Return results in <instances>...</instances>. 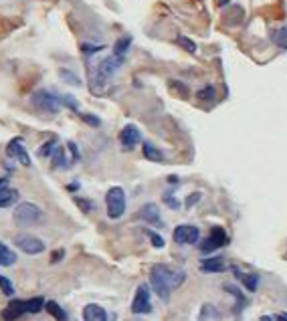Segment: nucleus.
<instances>
[{"mask_svg":"<svg viewBox=\"0 0 287 321\" xmlns=\"http://www.w3.org/2000/svg\"><path fill=\"white\" fill-rule=\"evenodd\" d=\"M186 279V273L180 269H170L166 265H156L150 273V285L152 289L160 295V299L168 301L170 293L174 289H178Z\"/></svg>","mask_w":287,"mask_h":321,"instance_id":"f257e3e1","label":"nucleus"},{"mask_svg":"<svg viewBox=\"0 0 287 321\" xmlns=\"http://www.w3.org/2000/svg\"><path fill=\"white\" fill-rule=\"evenodd\" d=\"M12 218L18 226H33V224H39L43 220V210L33 202H20L14 208Z\"/></svg>","mask_w":287,"mask_h":321,"instance_id":"f03ea898","label":"nucleus"},{"mask_svg":"<svg viewBox=\"0 0 287 321\" xmlns=\"http://www.w3.org/2000/svg\"><path fill=\"white\" fill-rule=\"evenodd\" d=\"M106 206H108V216L110 218H121L123 212H125V192H123V188H119V186H114V188H110L108 190V194H106Z\"/></svg>","mask_w":287,"mask_h":321,"instance_id":"7ed1b4c3","label":"nucleus"},{"mask_svg":"<svg viewBox=\"0 0 287 321\" xmlns=\"http://www.w3.org/2000/svg\"><path fill=\"white\" fill-rule=\"evenodd\" d=\"M123 65V57H117V55H112V57H108V59H103L99 65H97V71H95V77H93V81H91V87L93 85H103L112 75H114L115 71L119 69Z\"/></svg>","mask_w":287,"mask_h":321,"instance_id":"20e7f679","label":"nucleus"},{"mask_svg":"<svg viewBox=\"0 0 287 321\" xmlns=\"http://www.w3.org/2000/svg\"><path fill=\"white\" fill-rule=\"evenodd\" d=\"M31 103L37 107V109L45 111V113H57L59 109H61V105H63L61 97H57L55 93H51L47 89H39L37 93H33Z\"/></svg>","mask_w":287,"mask_h":321,"instance_id":"39448f33","label":"nucleus"},{"mask_svg":"<svg viewBox=\"0 0 287 321\" xmlns=\"http://www.w3.org/2000/svg\"><path fill=\"white\" fill-rule=\"evenodd\" d=\"M14 245L27 253V255H41L45 251V243L33 234H16L14 236Z\"/></svg>","mask_w":287,"mask_h":321,"instance_id":"423d86ee","label":"nucleus"},{"mask_svg":"<svg viewBox=\"0 0 287 321\" xmlns=\"http://www.w3.org/2000/svg\"><path fill=\"white\" fill-rule=\"evenodd\" d=\"M132 311L136 315H144L152 311V301H150V289L148 285H140L136 291V297L132 301Z\"/></svg>","mask_w":287,"mask_h":321,"instance_id":"0eeeda50","label":"nucleus"},{"mask_svg":"<svg viewBox=\"0 0 287 321\" xmlns=\"http://www.w3.org/2000/svg\"><path fill=\"white\" fill-rule=\"evenodd\" d=\"M227 243H229V236H227L225 228H221V226H215V228L211 230L208 238H206V240L200 245V251H202V253H213V251H217V249L225 247Z\"/></svg>","mask_w":287,"mask_h":321,"instance_id":"6e6552de","label":"nucleus"},{"mask_svg":"<svg viewBox=\"0 0 287 321\" xmlns=\"http://www.w3.org/2000/svg\"><path fill=\"white\" fill-rule=\"evenodd\" d=\"M174 243L178 245H194L200 238V230L192 224H180L174 228Z\"/></svg>","mask_w":287,"mask_h":321,"instance_id":"1a4fd4ad","label":"nucleus"},{"mask_svg":"<svg viewBox=\"0 0 287 321\" xmlns=\"http://www.w3.org/2000/svg\"><path fill=\"white\" fill-rule=\"evenodd\" d=\"M119 142H121V148L129 152V150H134L142 142V133H140V129L134 123H127L121 129V133H119Z\"/></svg>","mask_w":287,"mask_h":321,"instance_id":"9d476101","label":"nucleus"},{"mask_svg":"<svg viewBox=\"0 0 287 321\" xmlns=\"http://www.w3.org/2000/svg\"><path fill=\"white\" fill-rule=\"evenodd\" d=\"M6 156H8V158H14L16 162H20L22 166H31V158H29V154H27L24 144H22L20 138H14V140L8 142V146H6Z\"/></svg>","mask_w":287,"mask_h":321,"instance_id":"9b49d317","label":"nucleus"},{"mask_svg":"<svg viewBox=\"0 0 287 321\" xmlns=\"http://www.w3.org/2000/svg\"><path fill=\"white\" fill-rule=\"evenodd\" d=\"M83 321H108V313L101 305L97 303H89L83 309Z\"/></svg>","mask_w":287,"mask_h":321,"instance_id":"f8f14e48","label":"nucleus"},{"mask_svg":"<svg viewBox=\"0 0 287 321\" xmlns=\"http://www.w3.org/2000/svg\"><path fill=\"white\" fill-rule=\"evenodd\" d=\"M225 269H227V263L223 257H211L200 263V271H204V273H223Z\"/></svg>","mask_w":287,"mask_h":321,"instance_id":"ddd939ff","label":"nucleus"},{"mask_svg":"<svg viewBox=\"0 0 287 321\" xmlns=\"http://www.w3.org/2000/svg\"><path fill=\"white\" fill-rule=\"evenodd\" d=\"M232 271H234L237 279H241V283L247 287V291H251V293L257 291V287H259V277L257 275H253V273H241L237 267H232Z\"/></svg>","mask_w":287,"mask_h":321,"instance_id":"4468645a","label":"nucleus"},{"mask_svg":"<svg viewBox=\"0 0 287 321\" xmlns=\"http://www.w3.org/2000/svg\"><path fill=\"white\" fill-rule=\"evenodd\" d=\"M140 216H142V220H146V222H150V224H162V220H160V210H158V206L152 204V202L142 206Z\"/></svg>","mask_w":287,"mask_h":321,"instance_id":"2eb2a0df","label":"nucleus"},{"mask_svg":"<svg viewBox=\"0 0 287 321\" xmlns=\"http://www.w3.org/2000/svg\"><path fill=\"white\" fill-rule=\"evenodd\" d=\"M22 313H24V301L14 299V301H10V305L6 307V311H4L2 315H4V319L12 321V319H16V317H20Z\"/></svg>","mask_w":287,"mask_h":321,"instance_id":"dca6fc26","label":"nucleus"},{"mask_svg":"<svg viewBox=\"0 0 287 321\" xmlns=\"http://www.w3.org/2000/svg\"><path fill=\"white\" fill-rule=\"evenodd\" d=\"M18 200V190H14V188H4V190H0V208H8V206H12L14 202Z\"/></svg>","mask_w":287,"mask_h":321,"instance_id":"f3484780","label":"nucleus"},{"mask_svg":"<svg viewBox=\"0 0 287 321\" xmlns=\"http://www.w3.org/2000/svg\"><path fill=\"white\" fill-rule=\"evenodd\" d=\"M142 152H144V158H146V160H150V162H162L164 160V154H162V152H160L154 144H150V142H146V144H144V150H142Z\"/></svg>","mask_w":287,"mask_h":321,"instance_id":"a211bd4d","label":"nucleus"},{"mask_svg":"<svg viewBox=\"0 0 287 321\" xmlns=\"http://www.w3.org/2000/svg\"><path fill=\"white\" fill-rule=\"evenodd\" d=\"M14 263H16V255H14L6 245L0 243V265H2V267H10V265H14Z\"/></svg>","mask_w":287,"mask_h":321,"instance_id":"6ab92c4d","label":"nucleus"},{"mask_svg":"<svg viewBox=\"0 0 287 321\" xmlns=\"http://www.w3.org/2000/svg\"><path fill=\"white\" fill-rule=\"evenodd\" d=\"M45 309L49 311V315H53L57 321H67V313H65V309L55 303V301H49V303H45Z\"/></svg>","mask_w":287,"mask_h":321,"instance_id":"aec40b11","label":"nucleus"},{"mask_svg":"<svg viewBox=\"0 0 287 321\" xmlns=\"http://www.w3.org/2000/svg\"><path fill=\"white\" fill-rule=\"evenodd\" d=\"M43 307H45L43 297H35V299L24 301V313H39V311H43Z\"/></svg>","mask_w":287,"mask_h":321,"instance_id":"412c9836","label":"nucleus"},{"mask_svg":"<svg viewBox=\"0 0 287 321\" xmlns=\"http://www.w3.org/2000/svg\"><path fill=\"white\" fill-rule=\"evenodd\" d=\"M51 162H53L55 168H67V166H69V162L65 158V150L59 148V146L53 150V154H51Z\"/></svg>","mask_w":287,"mask_h":321,"instance_id":"4be33fe9","label":"nucleus"},{"mask_svg":"<svg viewBox=\"0 0 287 321\" xmlns=\"http://www.w3.org/2000/svg\"><path fill=\"white\" fill-rule=\"evenodd\" d=\"M129 45H132V39H129V37H123V39H119V41H117V43L114 45V55H117V57H123V55L127 53Z\"/></svg>","mask_w":287,"mask_h":321,"instance_id":"5701e85b","label":"nucleus"},{"mask_svg":"<svg viewBox=\"0 0 287 321\" xmlns=\"http://www.w3.org/2000/svg\"><path fill=\"white\" fill-rule=\"evenodd\" d=\"M273 41H275L281 49H287V26H281V29L273 31Z\"/></svg>","mask_w":287,"mask_h":321,"instance_id":"b1692460","label":"nucleus"},{"mask_svg":"<svg viewBox=\"0 0 287 321\" xmlns=\"http://www.w3.org/2000/svg\"><path fill=\"white\" fill-rule=\"evenodd\" d=\"M196 97H198L200 101H213V99L217 97V91H215V87H213V85H208V87L200 89V91L196 93Z\"/></svg>","mask_w":287,"mask_h":321,"instance_id":"393cba45","label":"nucleus"},{"mask_svg":"<svg viewBox=\"0 0 287 321\" xmlns=\"http://www.w3.org/2000/svg\"><path fill=\"white\" fill-rule=\"evenodd\" d=\"M55 148H57V138H51L49 142H45V144L41 146V150H39V156H43V158H45V156H51Z\"/></svg>","mask_w":287,"mask_h":321,"instance_id":"a878e982","label":"nucleus"},{"mask_svg":"<svg viewBox=\"0 0 287 321\" xmlns=\"http://www.w3.org/2000/svg\"><path fill=\"white\" fill-rule=\"evenodd\" d=\"M176 43H178L182 49H186L188 53H196V43H194V41H190L188 37H178V39H176Z\"/></svg>","mask_w":287,"mask_h":321,"instance_id":"bb28decb","label":"nucleus"},{"mask_svg":"<svg viewBox=\"0 0 287 321\" xmlns=\"http://www.w3.org/2000/svg\"><path fill=\"white\" fill-rule=\"evenodd\" d=\"M0 289H2L4 295H14V287H12V283L4 275H0Z\"/></svg>","mask_w":287,"mask_h":321,"instance_id":"cd10ccee","label":"nucleus"},{"mask_svg":"<svg viewBox=\"0 0 287 321\" xmlns=\"http://www.w3.org/2000/svg\"><path fill=\"white\" fill-rule=\"evenodd\" d=\"M61 79L63 81H67V83H73V85H79L81 81H79V77H75L71 71H67V69H61Z\"/></svg>","mask_w":287,"mask_h":321,"instance_id":"c85d7f7f","label":"nucleus"},{"mask_svg":"<svg viewBox=\"0 0 287 321\" xmlns=\"http://www.w3.org/2000/svg\"><path fill=\"white\" fill-rule=\"evenodd\" d=\"M148 236L152 238V245H154L156 249H162V247H164V238H162V236H158L156 232H152V230H148Z\"/></svg>","mask_w":287,"mask_h":321,"instance_id":"c756f323","label":"nucleus"},{"mask_svg":"<svg viewBox=\"0 0 287 321\" xmlns=\"http://www.w3.org/2000/svg\"><path fill=\"white\" fill-rule=\"evenodd\" d=\"M75 202L83 208V212H91V208H93V204L91 202H87V200H81V198H75Z\"/></svg>","mask_w":287,"mask_h":321,"instance_id":"7c9ffc66","label":"nucleus"},{"mask_svg":"<svg viewBox=\"0 0 287 321\" xmlns=\"http://www.w3.org/2000/svg\"><path fill=\"white\" fill-rule=\"evenodd\" d=\"M83 121H87V123H89V125H93V127H97V125L101 123L95 115H83Z\"/></svg>","mask_w":287,"mask_h":321,"instance_id":"2f4dec72","label":"nucleus"},{"mask_svg":"<svg viewBox=\"0 0 287 321\" xmlns=\"http://www.w3.org/2000/svg\"><path fill=\"white\" fill-rule=\"evenodd\" d=\"M164 202H166L170 208H178V206H180V204H178V200H176V198H172L170 194H164Z\"/></svg>","mask_w":287,"mask_h":321,"instance_id":"473e14b6","label":"nucleus"},{"mask_svg":"<svg viewBox=\"0 0 287 321\" xmlns=\"http://www.w3.org/2000/svg\"><path fill=\"white\" fill-rule=\"evenodd\" d=\"M198 200H200V194H198V192H194L192 196H188V200H186V206L190 208V206H194V204H196Z\"/></svg>","mask_w":287,"mask_h":321,"instance_id":"72a5a7b5","label":"nucleus"},{"mask_svg":"<svg viewBox=\"0 0 287 321\" xmlns=\"http://www.w3.org/2000/svg\"><path fill=\"white\" fill-rule=\"evenodd\" d=\"M69 150H71V154H73V162H77V160H79V152H77V146H75L73 142L69 144Z\"/></svg>","mask_w":287,"mask_h":321,"instance_id":"f704fd0d","label":"nucleus"},{"mask_svg":"<svg viewBox=\"0 0 287 321\" xmlns=\"http://www.w3.org/2000/svg\"><path fill=\"white\" fill-rule=\"evenodd\" d=\"M8 188V178H0V190Z\"/></svg>","mask_w":287,"mask_h":321,"instance_id":"c9c22d12","label":"nucleus"},{"mask_svg":"<svg viewBox=\"0 0 287 321\" xmlns=\"http://www.w3.org/2000/svg\"><path fill=\"white\" fill-rule=\"evenodd\" d=\"M275 321H287V313H279V315H275Z\"/></svg>","mask_w":287,"mask_h":321,"instance_id":"e433bc0d","label":"nucleus"},{"mask_svg":"<svg viewBox=\"0 0 287 321\" xmlns=\"http://www.w3.org/2000/svg\"><path fill=\"white\" fill-rule=\"evenodd\" d=\"M229 2H230V0H219V4H221V6H227Z\"/></svg>","mask_w":287,"mask_h":321,"instance_id":"4c0bfd02","label":"nucleus"},{"mask_svg":"<svg viewBox=\"0 0 287 321\" xmlns=\"http://www.w3.org/2000/svg\"><path fill=\"white\" fill-rule=\"evenodd\" d=\"M261 321H273V319H271V317H267V315H263V317H261Z\"/></svg>","mask_w":287,"mask_h":321,"instance_id":"58836bf2","label":"nucleus"}]
</instances>
